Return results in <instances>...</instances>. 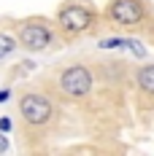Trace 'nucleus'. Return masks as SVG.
Returning <instances> with one entry per match:
<instances>
[{"label": "nucleus", "mask_w": 154, "mask_h": 156, "mask_svg": "<svg viewBox=\"0 0 154 156\" xmlns=\"http://www.w3.org/2000/svg\"><path fill=\"white\" fill-rule=\"evenodd\" d=\"M19 113L24 119V124L30 126H46L54 119V102L49 100L46 94L30 92L19 100Z\"/></svg>", "instance_id": "nucleus-2"}, {"label": "nucleus", "mask_w": 154, "mask_h": 156, "mask_svg": "<svg viewBox=\"0 0 154 156\" xmlns=\"http://www.w3.org/2000/svg\"><path fill=\"white\" fill-rule=\"evenodd\" d=\"M127 48V38H103L100 41V48Z\"/></svg>", "instance_id": "nucleus-8"}, {"label": "nucleus", "mask_w": 154, "mask_h": 156, "mask_svg": "<svg viewBox=\"0 0 154 156\" xmlns=\"http://www.w3.org/2000/svg\"><path fill=\"white\" fill-rule=\"evenodd\" d=\"M127 48H133V54H135L138 59H143V57H146V48H143V43H141V41H135V38H127Z\"/></svg>", "instance_id": "nucleus-9"}, {"label": "nucleus", "mask_w": 154, "mask_h": 156, "mask_svg": "<svg viewBox=\"0 0 154 156\" xmlns=\"http://www.w3.org/2000/svg\"><path fill=\"white\" fill-rule=\"evenodd\" d=\"M6 148H8V143H6V137L0 135V151H6Z\"/></svg>", "instance_id": "nucleus-12"}, {"label": "nucleus", "mask_w": 154, "mask_h": 156, "mask_svg": "<svg viewBox=\"0 0 154 156\" xmlns=\"http://www.w3.org/2000/svg\"><path fill=\"white\" fill-rule=\"evenodd\" d=\"M0 132H11V121L8 119H0Z\"/></svg>", "instance_id": "nucleus-10"}, {"label": "nucleus", "mask_w": 154, "mask_h": 156, "mask_svg": "<svg viewBox=\"0 0 154 156\" xmlns=\"http://www.w3.org/2000/svg\"><path fill=\"white\" fill-rule=\"evenodd\" d=\"M92 24H95V14L87 3L70 0V3H62V8L57 11V27L65 38H78V35L92 30Z\"/></svg>", "instance_id": "nucleus-1"}, {"label": "nucleus", "mask_w": 154, "mask_h": 156, "mask_svg": "<svg viewBox=\"0 0 154 156\" xmlns=\"http://www.w3.org/2000/svg\"><path fill=\"white\" fill-rule=\"evenodd\" d=\"M106 16L122 27H135L146 19V3L143 0H108Z\"/></svg>", "instance_id": "nucleus-5"}, {"label": "nucleus", "mask_w": 154, "mask_h": 156, "mask_svg": "<svg viewBox=\"0 0 154 156\" xmlns=\"http://www.w3.org/2000/svg\"><path fill=\"white\" fill-rule=\"evenodd\" d=\"M16 43H19V41H14L8 32H0V59L11 57V54L16 51Z\"/></svg>", "instance_id": "nucleus-7"}, {"label": "nucleus", "mask_w": 154, "mask_h": 156, "mask_svg": "<svg viewBox=\"0 0 154 156\" xmlns=\"http://www.w3.org/2000/svg\"><path fill=\"white\" fill-rule=\"evenodd\" d=\"M51 38H54V27L46 19H27L19 27V43L27 51H43V48H49Z\"/></svg>", "instance_id": "nucleus-4"}, {"label": "nucleus", "mask_w": 154, "mask_h": 156, "mask_svg": "<svg viewBox=\"0 0 154 156\" xmlns=\"http://www.w3.org/2000/svg\"><path fill=\"white\" fill-rule=\"evenodd\" d=\"M60 92L70 100H84L92 92V70L87 65H70L60 73Z\"/></svg>", "instance_id": "nucleus-3"}, {"label": "nucleus", "mask_w": 154, "mask_h": 156, "mask_svg": "<svg viewBox=\"0 0 154 156\" xmlns=\"http://www.w3.org/2000/svg\"><path fill=\"white\" fill-rule=\"evenodd\" d=\"M8 97H11V94H8V89H0V102H6Z\"/></svg>", "instance_id": "nucleus-11"}, {"label": "nucleus", "mask_w": 154, "mask_h": 156, "mask_svg": "<svg viewBox=\"0 0 154 156\" xmlns=\"http://www.w3.org/2000/svg\"><path fill=\"white\" fill-rule=\"evenodd\" d=\"M135 81H138L141 92L154 94V65H143L138 73H135Z\"/></svg>", "instance_id": "nucleus-6"}]
</instances>
